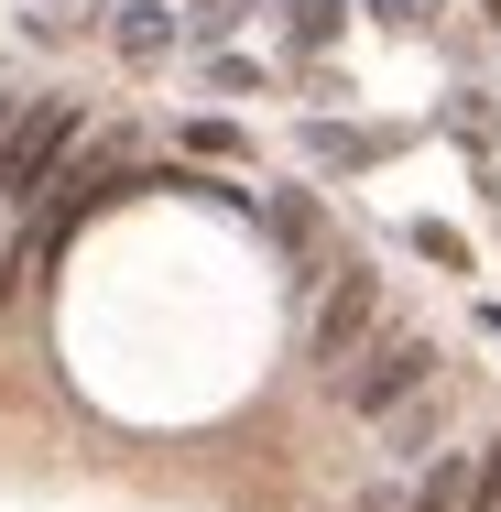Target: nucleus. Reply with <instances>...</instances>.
Masks as SVG:
<instances>
[{
	"mask_svg": "<svg viewBox=\"0 0 501 512\" xmlns=\"http://www.w3.org/2000/svg\"><path fill=\"white\" fill-rule=\"evenodd\" d=\"M77 131H88V109H77V99H33V109H11V131H0V218H33V207H44L55 164L77 153Z\"/></svg>",
	"mask_w": 501,
	"mask_h": 512,
	"instance_id": "f257e3e1",
	"label": "nucleus"
},
{
	"mask_svg": "<svg viewBox=\"0 0 501 512\" xmlns=\"http://www.w3.org/2000/svg\"><path fill=\"white\" fill-rule=\"evenodd\" d=\"M425 382H436V338L403 327V338H371V349H360V371H338V404L349 414H393L403 393H425Z\"/></svg>",
	"mask_w": 501,
	"mask_h": 512,
	"instance_id": "f03ea898",
	"label": "nucleus"
},
{
	"mask_svg": "<svg viewBox=\"0 0 501 512\" xmlns=\"http://www.w3.org/2000/svg\"><path fill=\"white\" fill-rule=\"evenodd\" d=\"M371 327H382V273H371V262H338V273H327V306H316V327H305V360L338 371Z\"/></svg>",
	"mask_w": 501,
	"mask_h": 512,
	"instance_id": "7ed1b4c3",
	"label": "nucleus"
},
{
	"mask_svg": "<svg viewBox=\"0 0 501 512\" xmlns=\"http://www.w3.org/2000/svg\"><path fill=\"white\" fill-rule=\"evenodd\" d=\"M403 512H469V469H458V458H436V469L403 491Z\"/></svg>",
	"mask_w": 501,
	"mask_h": 512,
	"instance_id": "20e7f679",
	"label": "nucleus"
},
{
	"mask_svg": "<svg viewBox=\"0 0 501 512\" xmlns=\"http://www.w3.org/2000/svg\"><path fill=\"white\" fill-rule=\"evenodd\" d=\"M164 44H175V22H164L153 0H131V11H120V55H131V66H153Z\"/></svg>",
	"mask_w": 501,
	"mask_h": 512,
	"instance_id": "39448f33",
	"label": "nucleus"
},
{
	"mask_svg": "<svg viewBox=\"0 0 501 512\" xmlns=\"http://www.w3.org/2000/svg\"><path fill=\"white\" fill-rule=\"evenodd\" d=\"M469 512H501V436H491V458L469 469Z\"/></svg>",
	"mask_w": 501,
	"mask_h": 512,
	"instance_id": "423d86ee",
	"label": "nucleus"
},
{
	"mask_svg": "<svg viewBox=\"0 0 501 512\" xmlns=\"http://www.w3.org/2000/svg\"><path fill=\"white\" fill-rule=\"evenodd\" d=\"M338 22H349V0H305V11H295V33H305V44H327Z\"/></svg>",
	"mask_w": 501,
	"mask_h": 512,
	"instance_id": "0eeeda50",
	"label": "nucleus"
},
{
	"mask_svg": "<svg viewBox=\"0 0 501 512\" xmlns=\"http://www.w3.org/2000/svg\"><path fill=\"white\" fill-rule=\"evenodd\" d=\"M425 425H436V404H414V414H393V458H425Z\"/></svg>",
	"mask_w": 501,
	"mask_h": 512,
	"instance_id": "6e6552de",
	"label": "nucleus"
},
{
	"mask_svg": "<svg viewBox=\"0 0 501 512\" xmlns=\"http://www.w3.org/2000/svg\"><path fill=\"white\" fill-rule=\"evenodd\" d=\"M371 11H382V22H425V0H371Z\"/></svg>",
	"mask_w": 501,
	"mask_h": 512,
	"instance_id": "1a4fd4ad",
	"label": "nucleus"
},
{
	"mask_svg": "<svg viewBox=\"0 0 501 512\" xmlns=\"http://www.w3.org/2000/svg\"><path fill=\"white\" fill-rule=\"evenodd\" d=\"M0 131H11V99H0Z\"/></svg>",
	"mask_w": 501,
	"mask_h": 512,
	"instance_id": "9d476101",
	"label": "nucleus"
}]
</instances>
